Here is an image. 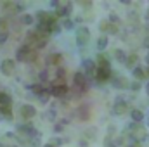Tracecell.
Wrapping results in <instances>:
<instances>
[{"instance_id": "obj_1", "label": "cell", "mask_w": 149, "mask_h": 147, "mask_svg": "<svg viewBox=\"0 0 149 147\" xmlns=\"http://www.w3.org/2000/svg\"><path fill=\"white\" fill-rule=\"evenodd\" d=\"M111 78V68H108V66H97L95 68V80L97 81H108Z\"/></svg>"}, {"instance_id": "obj_2", "label": "cell", "mask_w": 149, "mask_h": 147, "mask_svg": "<svg viewBox=\"0 0 149 147\" xmlns=\"http://www.w3.org/2000/svg\"><path fill=\"white\" fill-rule=\"evenodd\" d=\"M73 83H74V87H76L78 92H83L85 87H87V76L81 73V71H76L73 74Z\"/></svg>"}, {"instance_id": "obj_3", "label": "cell", "mask_w": 149, "mask_h": 147, "mask_svg": "<svg viewBox=\"0 0 149 147\" xmlns=\"http://www.w3.org/2000/svg\"><path fill=\"white\" fill-rule=\"evenodd\" d=\"M49 94H52L56 99H64L68 95V87L66 85H50Z\"/></svg>"}, {"instance_id": "obj_4", "label": "cell", "mask_w": 149, "mask_h": 147, "mask_svg": "<svg viewBox=\"0 0 149 147\" xmlns=\"http://www.w3.org/2000/svg\"><path fill=\"white\" fill-rule=\"evenodd\" d=\"M0 71L5 74V76H12L14 71H16V62H14V61H10V59L2 61V64H0Z\"/></svg>"}, {"instance_id": "obj_5", "label": "cell", "mask_w": 149, "mask_h": 147, "mask_svg": "<svg viewBox=\"0 0 149 147\" xmlns=\"http://www.w3.org/2000/svg\"><path fill=\"white\" fill-rule=\"evenodd\" d=\"M88 38H90V31H88V28L80 26V28L76 30V42H78V45H85V43L88 42Z\"/></svg>"}, {"instance_id": "obj_6", "label": "cell", "mask_w": 149, "mask_h": 147, "mask_svg": "<svg viewBox=\"0 0 149 147\" xmlns=\"http://www.w3.org/2000/svg\"><path fill=\"white\" fill-rule=\"evenodd\" d=\"M30 52H31V49H28L26 45H21V47L16 50V57H17V61H21V62H28Z\"/></svg>"}, {"instance_id": "obj_7", "label": "cell", "mask_w": 149, "mask_h": 147, "mask_svg": "<svg viewBox=\"0 0 149 147\" xmlns=\"http://www.w3.org/2000/svg\"><path fill=\"white\" fill-rule=\"evenodd\" d=\"M99 30H101L102 33H106V35H116V33H118L116 24H111L109 21H102V23L99 24Z\"/></svg>"}, {"instance_id": "obj_8", "label": "cell", "mask_w": 149, "mask_h": 147, "mask_svg": "<svg viewBox=\"0 0 149 147\" xmlns=\"http://www.w3.org/2000/svg\"><path fill=\"white\" fill-rule=\"evenodd\" d=\"M71 9H73V3H70V2H68V3H59L56 14H57V16H63L64 19H68V16L71 14Z\"/></svg>"}, {"instance_id": "obj_9", "label": "cell", "mask_w": 149, "mask_h": 147, "mask_svg": "<svg viewBox=\"0 0 149 147\" xmlns=\"http://www.w3.org/2000/svg\"><path fill=\"white\" fill-rule=\"evenodd\" d=\"M95 62L94 61H90V59H85L83 62H81V69L85 71L83 74H88V76H94L95 74Z\"/></svg>"}, {"instance_id": "obj_10", "label": "cell", "mask_w": 149, "mask_h": 147, "mask_svg": "<svg viewBox=\"0 0 149 147\" xmlns=\"http://www.w3.org/2000/svg\"><path fill=\"white\" fill-rule=\"evenodd\" d=\"M35 114H37V109H35L31 104H23V106H21V116H23L24 119H31Z\"/></svg>"}, {"instance_id": "obj_11", "label": "cell", "mask_w": 149, "mask_h": 147, "mask_svg": "<svg viewBox=\"0 0 149 147\" xmlns=\"http://www.w3.org/2000/svg\"><path fill=\"white\" fill-rule=\"evenodd\" d=\"M113 111H114V114H125V112L128 111V106H127V102H123V101L120 99V101H116V102H114Z\"/></svg>"}, {"instance_id": "obj_12", "label": "cell", "mask_w": 149, "mask_h": 147, "mask_svg": "<svg viewBox=\"0 0 149 147\" xmlns=\"http://www.w3.org/2000/svg\"><path fill=\"white\" fill-rule=\"evenodd\" d=\"M63 61V55L61 54H50L47 57V66H59Z\"/></svg>"}, {"instance_id": "obj_13", "label": "cell", "mask_w": 149, "mask_h": 147, "mask_svg": "<svg viewBox=\"0 0 149 147\" xmlns=\"http://www.w3.org/2000/svg\"><path fill=\"white\" fill-rule=\"evenodd\" d=\"M113 81H114L113 85H114L116 88H130V83H128L127 78H123V76H116Z\"/></svg>"}, {"instance_id": "obj_14", "label": "cell", "mask_w": 149, "mask_h": 147, "mask_svg": "<svg viewBox=\"0 0 149 147\" xmlns=\"http://www.w3.org/2000/svg\"><path fill=\"white\" fill-rule=\"evenodd\" d=\"M137 61H139V57H137V54H130L127 59H125V64L130 68V69H134L135 66H137Z\"/></svg>"}, {"instance_id": "obj_15", "label": "cell", "mask_w": 149, "mask_h": 147, "mask_svg": "<svg viewBox=\"0 0 149 147\" xmlns=\"http://www.w3.org/2000/svg\"><path fill=\"white\" fill-rule=\"evenodd\" d=\"M113 57H114L116 61H120V62H125V59H127V54H125L121 49H114V50H113Z\"/></svg>"}, {"instance_id": "obj_16", "label": "cell", "mask_w": 149, "mask_h": 147, "mask_svg": "<svg viewBox=\"0 0 149 147\" xmlns=\"http://www.w3.org/2000/svg\"><path fill=\"white\" fill-rule=\"evenodd\" d=\"M130 116H132L134 123H139V121H142V119H144V112H142V111H139V109L130 111Z\"/></svg>"}, {"instance_id": "obj_17", "label": "cell", "mask_w": 149, "mask_h": 147, "mask_svg": "<svg viewBox=\"0 0 149 147\" xmlns=\"http://www.w3.org/2000/svg\"><path fill=\"white\" fill-rule=\"evenodd\" d=\"M76 116L80 118V119H87L88 118V107L87 106H81V107H78V111H76Z\"/></svg>"}, {"instance_id": "obj_18", "label": "cell", "mask_w": 149, "mask_h": 147, "mask_svg": "<svg viewBox=\"0 0 149 147\" xmlns=\"http://www.w3.org/2000/svg\"><path fill=\"white\" fill-rule=\"evenodd\" d=\"M134 76H135V80H144L146 78V71L141 66H135L134 68Z\"/></svg>"}, {"instance_id": "obj_19", "label": "cell", "mask_w": 149, "mask_h": 147, "mask_svg": "<svg viewBox=\"0 0 149 147\" xmlns=\"http://www.w3.org/2000/svg\"><path fill=\"white\" fill-rule=\"evenodd\" d=\"M97 64H99V66H108V68H109L108 55H106V54H99V55H97Z\"/></svg>"}, {"instance_id": "obj_20", "label": "cell", "mask_w": 149, "mask_h": 147, "mask_svg": "<svg viewBox=\"0 0 149 147\" xmlns=\"http://www.w3.org/2000/svg\"><path fill=\"white\" fill-rule=\"evenodd\" d=\"M106 47H108V38H106V37H101L99 40H97V49L104 50Z\"/></svg>"}, {"instance_id": "obj_21", "label": "cell", "mask_w": 149, "mask_h": 147, "mask_svg": "<svg viewBox=\"0 0 149 147\" xmlns=\"http://www.w3.org/2000/svg\"><path fill=\"white\" fill-rule=\"evenodd\" d=\"M30 88H31V90H33V94H37V95L43 94V90H45V88H43V85H40V83H37V85H31Z\"/></svg>"}, {"instance_id": "obj_22", "label": "cell", "mask_w": 149, "mask_h": 147, "mask_svg": "<svg viewBox=\"0 0 149 147\" xmlns=\"http://www.w3.org/2000/svg\"><path fill=\"white\" fill-rule=\"evenodd\" d=\"M0 111H2V114H3L5 119H12V111H10V107H0Z\"/></svg>"}, {"instance_id": "obj_23", "label": "cell", "mask_w": 149, "mask_h": 147, "mask_svg": "<svg viewBox=\"0 0 149 147\" xmlns=\"http://www.w3.org/2000/svg\"><path fill=\"white\" fill-rule=\"evenodd\" d=\"M128 21L134 23V24H137V23H139V14H137V12H130V14H128Z\"/></svg>"}, {"instance_id": "obj_24", "label": "cell", "mask_w": 149, "mask_h": 147, "mask_svg": "<svg viewBox=\"0 0 149 147\" xmlns=\"http://www.w3.org/2000/svg\"><path fill=\"white\" fill-rule=\"evenodd\" d=\"M47 80H49V71H47V69H42V71H40V81L45 83Z\"/></svg>"}, {"instance_id": "obj_25", "label": "cell", "mask_w": 149, "mask_h": 147, "mask_svg": "<svg viewBox=\"0 0 149 147\" xmlns=\"http://www.w3.org/2000/svg\"><path fill=\"white\" fill-rule=\"evenodd\" d=\"M21 21H23V24H31V23H33V16H30V14H24Z\"/></svg>"}, {"instance_id": "obj_26", "label": "cell", "mask_w": 149, "mask_h": 147, "mask_svg": "<svg viewBox=\"0 0 149 147\" xmlns=\"http://www.w3.org/2000/svg\"><path fill=\"white\" fill-rule=\"evenodd\" d=\"M63 28H64V30H71V28H73V21H71V19H64Z\"/></svg>"}, {"instance_id": "obj_27", "label": "cell", "mask_w": 149, "mask_h": 147, "mask_svg": "<svg viewBox=\"0 0 149 147\" xmlns=\"http://www.w3.org/2000/svg\"><path fill=\"white\" fill-rule=\"evenodd\" d=\"M38 97H40V102H42V104H45V102L49 101V92H45V90H43V94H40Z\"/></svg>"}, {"instance_id": "obj_28", "label": "cell", "mask_w": 149, "mask_h": 147, "mask_svg": "<svg viewBox=\"0 0 149 147\" xmlns=\"http://www.w3.org/2000/svg\"><path fill=\"white\" fill-rule=\"evenodd\" d=\"M57 78H59V80H64V76H66V69H64V68H57Z\"/></svg>"}, {"instance_id": "obj_29", "label": "cell", "mask_w": 149, "mask_h": 147, "mask_svg": "<svg viewBox=\"0 0 149 147\" xmlns=\"http://www.w3.org/2000/svg\"><path fill=\"white\" fill-rule=\"evenodd\" d=\"M109 23H111V24L118 23V16H116V14H111V16H109Z\"/></svg>"}, {"instance_id": "obj_30", "label": "cell", "mask_w": 149, "mask_h": 147, "mask_svg": "<svg viewBox=\"0 0 149 147\" xmlns=\"http://www.w3.org/2000/svg\"><path fill=\"white\" fill-rule=\"evenodd\" d=\"M54 118H56V107H52L49 111V119H54Z\"/></svg>"}, {"instance_id": "obj_31", "label": "cell", "mask_w": 149, "mask_h": 147, "mask_svg": "<svg viewBox=\"0 0 149 147\" xmlns=\"http://www.w3.org/2000/svg\"><path fill=\"white\" fill-rule=\"evenodd\" d=\"M7 42V33H0V43H5Z\"/></svg>"}, {"instance_id": "obj_32", "label": "cell", "mask_w": 149, "mask_h": 147, "mask_svg": "<svg viewBox=\"0 0 149 147\" xmlns=\"http://www.w3.org/2000/svg\"><path fill=\"white\" fill-rule=\"evenodd\" d=\"M61 130H63V123H57L56 125V132H61Z\"/></svg>"}, {"instance_id": "obj_33", "label": "cell", "mask_w": 149, "mask_h": 147, "mask_svg": "<svg viewBox=\"0 0 149 147\" xmlns=\"http://www.w3.org/2000/svg\"><path fill=\"white\" fill-rule=\"evenodd\" d=\"M130 87H132L134 90H139V88H141V85H139V83H134V85H130Z\"/></svg>"}, {"instance_id": "obj_34", "label": "cell", "mask_w": 149, "mask_h": 147, "mask_svg": "<svg viewBox=\"0 0 149 147\" xmlns=\"http://www.w3.org/2000/svg\"><path fill=\"white\" fill-rule=\"evenodd\" d=\"M43 147H54V146H52V144H45Z\"/></svg>"}, {"instance_id": "obj_35", "label": "cell", "mask_w": 149, "mask_h": 147, "mask_svg": "<svg viewBox=\"0 0 149 147\" xmlns=\"http://www.w3.org/2000/svg\"><path fill=\"white\" fill-rule=\"evenodd\" d=\"M148 92H149V83H148Z\"/></svg>"}]
</instances>
